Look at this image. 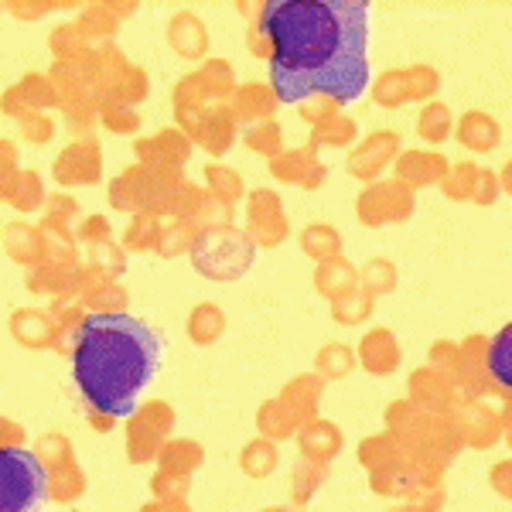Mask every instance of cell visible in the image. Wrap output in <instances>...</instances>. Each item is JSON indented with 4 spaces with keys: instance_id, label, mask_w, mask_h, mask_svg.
<instances>
[{
    "instance_id": "17",
    "label": "cell",
    "mask_w": 512,
    "mask_h": 512,
    "mask_svg": "<svg viewBox=\"0 0 512 512\" xmlns=\"http://www.w3.org/2000/svg\"><path fill=\"white\" fill-rule=\"evenodd\" d=\"M502 195V185H499V171L492 168H478V181H475V195H472V205L478 209H492Z\"/></svg>"
},
{
    "instance_id": "2",
    "label": "cell",
    "mask_w": 512,
    "mask_h": 512,
    "mask_svg": "<svg viewBox=\"0 0 512 512\" xmlns=\"http://www.w3.org/2000/svg\"><path fill=\"white\" fill-rule=\"evenodd\" d=\"M164 338L134 315H93L82 321L72 373L86 403L106 417H130L154 383Z\"/></svg>"
},
{
    "instance_id": "12",
    "label": "cell",
    "mask_w": 512,
    "mask_h": 512,
    "mask_svg": "<svg viewBox=\"0 0 512 512\" xmlns=\"http://www.w3.org/2000/svg\"><path fill=\"white\" fill-rule=\"evenodd\" d=\"M366 359L373 373H393L396 362H400V349H396V338L390 328H376L366 338Z\"/></svg>"
},
{
    "instance_id": "4",
    "label": "cell",
    "mask_w": 512,
    "mask_h": 512,
    "mask_svg": "<svg viewBox=\"0 0 512 512\" xmlns=\"http://www.w3.org/2000/svg\"><path fill=\"white\" fill-rule=\"evenodd\" d=\"M414 188H407L403 181H386V185H376L362 195V219L369 226H383V222H403L414 216Z\"/></svg>"
},
{
    "instance_id": "6",
    "label": "cell",
    "mask_w": 512,
    "mask_h": 512,
    "mask_svg": "<svg viewBox=\"0 0 512 512\" xmlns=\"http://www.w3.org/2000/svg\"><path fill=\"white\" fill-rule=\"evenodd\" d=\"M454 140L472 154H492L502 144V123L485 110H465L454 117Z\"/></svg>"
},
{
    "instance_id": "9",
    "label": "cell",
    "mask_w": 512,
    "mask_h": 512,
    "mask_svg": "<svg viewBox=\"0 0 512 512\" xmlns=\"http://www.w3.org/2000/svg\"><path fill=\"white\" fill-rule=\"evenodd\" d=\"M417 134L424 137L427 144H434V151L441 144H448L454 134V113L444 99L424 103V110H420V117H417Z\"/></svg>"
},
{
    "instance_id": "16",
    "label": "cell",
    "mask_w": 512,
    "mask_h": 512,
    "mask_svg": "<svg viewBox=\"0 0 512 512\" xmlns=\"http://www.w3.org/2000/svg\"><path fill=\"white\" fill-rule=\"evenodd\" d=\"M373 96H376V103H383V106L410 103V96H407V76H403V69H390L386 76H379Z\"/></svg>"
},
{
    "instance_id": "3",
    "label": "cell",
    "mask_w": 512,
    "mask_h": 512,
    "mask_svg": "<svg viewBox=\"0 0 512 512\" xmlns=\"http://www.w3.org/2000/svg\"><path fill=\"white\" fill-rule=\"evenodd\" d=\"M48 502V472L28 448H0V512H38Z\"/></svg>"
},
{
    "instance_id": "18",
    "label": "cell",
    "mask_w": 512,
    "mask_h": 512,
    "mask_svg": "<svg viewBox=\"0 0 512 512\" xmlns=\"http://www.w3.org/2000/svg\"><path fill=\"white\" fill-rule=\"evenodd\" d=\"M495 414H489V410H482V407H475L472 414H468V424H465V434L472 437V441L478 444V448H485V444L495 437Z\"/></svg>"
},
{
    "instance_id": "5",
    "label": "cell",
    "mask_w": 512,
    "mask_h": 512,
    "mask_svg": "<svg viewBox=\"0 0 512 512\" xmlns=\"http://www.w3.org/2000/svg\"><path fill=\"white\" fill-rule=\"evenodd\" d=\"M461 345V362H458V376H454V386L472 393H506L489 373V335L485 332H472L465 335Z\"/></svg>"
},
{
    "instance_id": "21",
    "label": "cell",
    "mask_w": 512,
    "mask_h": 512,
    "mask_svg": "<svg viewBox=\"0 0 512 512\" xmlns=\"http://www.w3.org/2000/svg\"><path fill=\"white\" fill-rule=\"evenodd\" d=\"M499 185H502V192L512 195V158L499 168Z\"/></svg>"
},
{
    "instance_id": "1",
    "label": "cell",
    "mask_w": 512,
    "mask_h": 512,
    "mask_svg": "<svg viewBox=\"0 0 512 512\" xmlns=\"http://www.w3.org/2000/svg\"><path fill=\"white\" fill-rule=\"evenodd\" d=\"M260 31L270 41L277 103H355L369 89L366 0H270Z\"/></svg>"
},
{
    "instance_id": "14",
    "label": "cell",
    "mask_w": 512,
    "mask_h": 512,
    "mask_svg": "<svg viewBox=\"0 0 512 512\" xmlns=\"http://www.w3.org/2000/svg\"><path fill=\"white\" fill-rule=\"evenodd\" d=\"M403 76H407V96L410 99H420V103H431L437 99V89H441V72L434 69V65H410V69H403Z\"/></svg>"
},
{
    "instance_id": "10",
    "label": "cell",
    "mask_w": 512,
    "mask_h": 512,
    "mask_svg": "<svg viewBox=\"0 0 512 512\" xmlns=\"http://www.w3.org/2000/svg\"><path fill=\"white\" fill-rule=\"evenodd\" d=\"M489 373L506 393H512V321L489 335Z\"/></svg>"
},
{
    "instance_id": "8",
    "label": "cell",
    "mask_w": 512,
    "mask_h": 512,
    "mask_svg": "<svg viewBox=\"0 0 512 512\" xmlns=\"http://www.w3.org/2000/svg\"><path fill=\"white\" fill-rule=\"evenodd\" d=\"M396 154H400V137L396 134H373L366 144L359 147V151L352 154L349 171L352 175H362V178L379 175V171H383Z\"/></svg>"
},
{
    "instance_id": "15",
    "label": "cell",
    "mask_w": 512,
    "mask_h": 512,
    "mask_svg": "<svg viewBox=\"0 0 512 512\" xmlns=\"http://www.w3.org/2000/svg\"><path fill=\"white\" fill-rule=\"evenodd\" d=\"M427 362H431L434 373L448 376L454 383V376H458V362H461V345L451 342V338H437L431 345V352H427Z\"/></svg>"
},
{
    "instance_id": "20",
    "label": "cell",
    "mask_w": 512,
    "mask_h": 512,
    "mask_svg": "<svg viewBox=\"0 0 512 512\" xmlns=\"http://www.w3.org/2000/svg\"><path fill=\"white\" fill-rule=\"evenodd\" d=\"M366 315H369V301H366V297H355V304H349V308L342 311V318H345V321L366 318Z\"/></svg>"
},
{
    "instance_id": "7",
    "label": "cell",
    "mask_w": 512,
    "mask_h": 512,
    "mask_svg": "<svg viewBox=\"0 0 512 512\" xmlns=\"http://www.w3.org/2000/svg\"><path fill=\"white\" fill-rule=\"evenodd\" d=\"M451 161L441 151H403L396 154V181H403L407 188H431L441 185L448 175Z\"/></svg>"
},
{
    "instance_id": "13",
    "label": "cell",
    "mask_w": 512,
    "mask_h": 512,
    "mask_svg": "<svg viewBox=\"0 0 512 512\" xmlns=\"http://www.w3.org/2000/svg\"><path fill=\"white\" fill-rule=\"evenodd\" d=\"M414 393L420 396V403H427V407L444 410L454 396V383L448 376L434 373V369H420V373H414Z\"/></svg>"
},
{
    "instance_id": "11",
    "label": "cell",
    "mask_w": 512,
    "mask_h": 512,
    "mask_svg": "<svg viewBox=\"0 0 512 512\" xmlns=\"http://www.w3.org/2000/svg\"><path fill=\"white\" fill-rule=\"evenodd\" d=\"M478 168L482 164L478 161H451L448 175L441 181V192L444 198H451V202H472L475 195V181H478Z\"/></svg>"
},
{
    "instance_id": "19",
    "label": "cell",
    "mask_w": 512,
    "mask_h": 512,
    "mask_svg": "<svg viewBox=\"0 0 512 512\" xmlns=\"http://www.w3.org/2000/svg\"><path fill=\"white\" fill-rule=\"evenodd\" d=\"M366 280H369V287H373V291L390 294L393 287H396V267H393L390 260H376V263H369Z\"/></svg>"
}]
</instances>
